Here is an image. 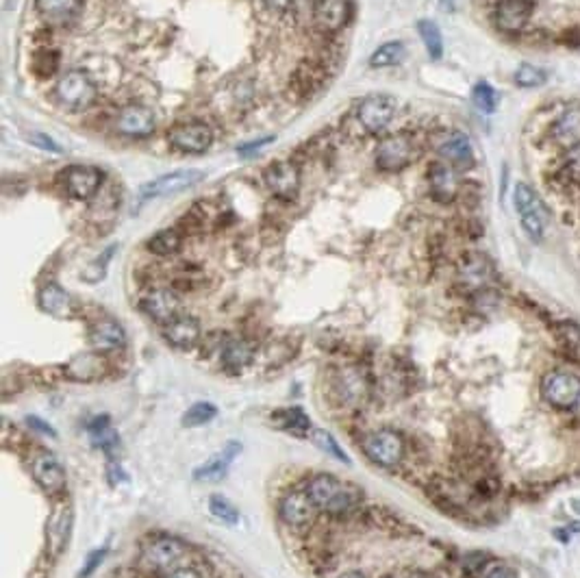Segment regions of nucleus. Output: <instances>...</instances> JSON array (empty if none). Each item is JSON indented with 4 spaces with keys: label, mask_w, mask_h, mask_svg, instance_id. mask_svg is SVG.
<instances>
[{
    "label": "nucleus",
    "mask_w": 580,
    "mask_h": 578,
    "mask_svg": "<svg viewBox=\"0 0 580 578\" xmlns=\"http://www.w3.org/2000/svg\"><path fill=\"white\" fill-rule=\"evenodd\" d=\"M315 22L324 31H339L348 20L346 0H315Z\"/></svg>",
    "instance_id": "27"
},
{
    "label": "nucleus",
    "mask_w": 580,
    "mask_h": 578,
    "mask_svg": "<svg viewBox=\"0 0 580 578\" xmlns=\"http://www.w3.org/2000/svg\"><path fill=\"white\" fill-rule=\"evenodd\" d=\"M394 113H396V104L387 96H368L357 107L359 124L372 136H378L385 128L392 124Z\"/></svg>",
    "instance_id": "16"
},
{
    "label": "nucleus",
    "mask_w": 580,
    "mask_h": 578,
    "mask_svg": "<svg viewBox=\"0 0 580 578\" xmlns=\"http://www.w3.org/2000/svg\"><path fill=\"white\" fill-rule=\"evenodd\" d=\"M496 272H493V263L481 252H472V255L463 257L457 268V283L465 293H483L492 287Z\"/></svg>",
    "instance_id": "8"
},
{
    "label": "nucleus",
    "mask_w": 580,
    "mask_h": 578,
    "mask_svg": "<svg viewBox=\"0 0 580 578\" xmlns=\"http://www.w3.org/2000/svg\"><path fill=\"white\" fill-rule=\"evenodd\" d=\"M437 153L439 157H442V161L457 168L459 172L469 170V168L474 166V146L465 133L454 131V133H448V136H443L437 146Z\"/></svg>",
    "instance_id": "20"
},
{
    "label": "nucleus",
    "mask_w": 580,
    "mask_h": 578,
    "mask_svg": "<svg viewBox=\"0 0 580 578\" xmlns=\"http://www.w3.org/2000/svg\"><path fill=\"white\" fill-rule=\"evenodd\" d=\"M263 4H266V9L274 13H285L289 7H292L294 0H261Z\"/></svg>",
    "instance_id": "45"
},
{
    "label": "nucleus",
    "mask_w": 580,
    "mask_h": 578,
    "mask_svg": "<svg viewBox=\"0 0 580 578\" xmlns=\"http://www.w3.org/2000/svg\"><path fill=\"white\" fill-rule=\"evenodd\" d=\"M157 128V116L146 104H127L116 116V131L120 136L142 139L153 136Z\"/></svg>",
    "instance_id": "14"
},
{
    "label": "nucleus",
    "mask_w": 580,
    "mask_h": 578,
    "mask_svg": "<svg viewBox=\"0 0 580 578\" xmlns=\"http://www.w3.org/2000/svg\"><path fill=\"white\" fill-rule=\"evenodd\" d=\"M29 142L35 144V146L44 148V151H53V153H62V146H59L57 142H54L53 137L44 136V133H31L29 136Z\"/></svg>",
    "instance_id": "43"
},
{
    "label": "nucleus",
    "mask_w": 580,
    "mask_h": 578,
    "mask_svg": "<svg viewBox=\"0 0 580 578\" xmlns=\"http://www.w3.org/2000/svg\"><path fill=\"white\" fill-rule=\"evenodd\" d=\"M70 531H72V509L68 505H59L50 513L46 524V548L50 557H59L68 546Z\"/></svg>",
    "instance_id": "22"
},
{
    "label": "nucleus",
    "mask_w": 580,
    "mask_h": 578,
    "mask_svg": "<svg viewBox=\"0 0 580 578\" xmlns=\"http://www.w3.org/2000/svg\"><path fill=\"white\" fill-rule=\"evenodd\" d=\"M237 452H239L237 443H231V446L222 448L218 455H213L211 459L204 461L203 466L196 467V472H194L196 481H200V483L222 481V478L228 475V467H231V463L235 461V457H237Z\"/></svg>",
    "instance_id": "25"
},
{
    "label": "nucleus",
    "mask_w": 580,
    "mask_h": 578,
    "mask_svg": "<svg viewBox=\"0 0 580 578\" xmlns=\"http://www.w3.org/2000/svg\"><path fill=\"white\" fill-rule=\"evenodd\" d=\"M307 493L313 498L318 509L333 513V516L348 513L361 502V493L357 487L346 485L339 478L328 475L313 476L307 485Z\"/></svg>",
    "instance_id": "1"
},
{
    "label": "nucleus",
    "mask_w": 580,
    "mask_h": 578,
    "mask_svg": "<svg viewBox=\"0 0 580 578\" xmlns=\"http://www.w3.org/2000/svg\"><path fill=\"white\" fill-rule=\"evenodd\" d=\"M404 59V44L402 42H387L378 46L369 57V66L372 68H389L396 66Z\"/></svg>",
    "instance_id": "33"
},
{
    "label": "nucleus",
    "mask_w": 580,
    "mask_h": 578,
    "mask_svg": "<svg viewBox=\"0 0 580 578\" xmlns=\"http://www.w3.org/2000/svg\"><path fill=\"white\" fill-rule=\"evenodd\" d=\"M274 417L278 420V425L292 428V431H300V428L309 426V417L300 409H285V411H278Z\"/></svg>",
    "instance_id": "40"
},
{
    "label": "nucleus",
    "mask_w": 580,
    "mask_h": 578,
    "mask_svg": "<svg viewBox=\"0 0 580 578\" xmlns=\"http://www.w3.org/2000/svg\"><path fill=\"white\" fill-rule=\"evenodd\" d=\"M209 511H211L220 522H227V524H237L239 522L237 509H235L231 502L220 496H213L211 500H209Z\"/></svg>",
    "instance_id": "39"
},
{
    "label": "nucleus",
    "mask_w": 580,
    "mask_h": 578,
    "mask_svg": "<svg viewBox=\"0 0 580 578\" xmlns=\"http://www.w3.org/2000/svg\"><path fill=\"white\" fill-rule=\"evenodd\" d=\"M33 476L39 483V487L50 496H62L68 487L66 470H63L57 457L48 455V452L37 455L33 459Z\"/></svg>",
    "instance_id": "19"
},
{
    "label": "nucleus",
    "mask_w": 580,
    "mask_h": 578,
    "mask_svg": "<svg viewBox=\"0 0 580 578\" xmlns=\"http://www.w3.org/2000/svg\"><path fill=\"white\" fill-rule=\"evenodd\" d=\"M185 557H187V548L181 541L170 540V537L150 541L142 550L144 566L154 572H168V574L181 567Z\"/></svg>",
    "instance_id": "10"
},
{
    "label": "nucleus",
    "mask_w": 580,
    "mask_h": 578,
    "mask_svg": "<svg viewBox=\"0 0 580 578\" xmlns=\"http://www.w3.org/2000/svg\"><path fill=\"white\" fill-rule=\"evenodd\" d=\"M139 307L150 320L163 324V326L181 316V301L172 289H153L142 298Z\"/></svg>",
    "instance_id": "18"
},
{
    "label": "nucleus",
    "mask_w": 580,
    "mask_h": 578,
    "mask_svg": "<svg viewBox=\"0 0 580 578\" xmlns=\"http://www.w3.org/2000/svg\"><path fill=\"white\" fill-rule=\"evenodd\" d=\"M218 416V409L211 402H196L185 411L183 426H204Z\"/></svg>",
    "instance_id": "37"
},
{
    "label": "nucleus",
    "mask_w": 580,
    "mask_h": 578,
    "mask_svg": "<svg viewBox=\"0 0 580 578\" xmlns=\"http://www.w3.org/2000/svg\"><path fill=\"white\" fill-rule=\"evenodd\" d=\"M542 396L550 407L572 409L580 400V378L563 370L548 372L542 381Z\"/></svg>",
    "instance_id": "7"
},
{
    "label": "nucleus",
    "mask_w": 580,
    "mask_h": 578,
    "mask_svg": "<svg viewBox=\"0 0 580 578\" xmlns=\"http://www.w3.org/2000/svg\"><path fill=\"white\" fill-rule=\"evenodd\" d=\"M59 63H62V54L53 48H44V51L35 53L33 57V72L37 74L39 78L53 77L59 70Z\"/></svg>",
    "instance_id": "35"
},
{
    "label": "nucleus",
    "mask_w": 580,
    "mask_h": 578,
    "mask_svg": "<svg viewBox=\"0 0 580 578\" xmlns=\"http://www.w3.org/2000/svg\"><path fill=\"white\" fill-rule=\"evenodd\" d=\"M513 204L519 216V222H522L524 233L534 244H542L546 239L550 227V209L542 201V196L531 186H526V183H518L513 192Z\"/></svg>",
    "instance_id": "2"
},
{
    "label": "nucleus",
    "mask_w": 580,
    "mask_h": 578,
    "mask_svg": "<svg viewBox=\"0 0 580 578\" xmlns=\"http://www.w3.org/2000/svg\"><path fill=\"white\" fill-rule=\"evenodd\" d=\"M39 309L44 313L53 318H68L72 313V298L63 287H59L57 283H48L46 287H42L37 296Z\"/></svg>",
    "instance_id": "28"
},
{
    "label": "nucleus",
    "mask_w": 580,
    "mask_h": 578,
    "mask_svg": "<svg viewBox=\"0 0 580 578\" xmlns=\"http://www.w3.org/2000/svg\"><path fill=\"white\" fill-rule=\"evenodd\" d=\"M103 375L104 363L100 359V352H89V355H81L68 363V376H72L74 381H94Z\"/></svg>",
    "instance_id": "29"
},
{
    "label": "nucleus",
    "mask_w": 580,
    "mask_h": 578,
    "mask_svg": "<svg viewBox=\"0 0 580 578\" xmlns=\"http://www.w3.org/2000/svg\"><path fill=\"white\" fill-rule=\"evenodd\" d=\"M170 144L185 154H203L211 148L213 128L204 122H183L170 131Z\"/></svg>",
    "instance_id": "13"
},
{
    "label": "nucleus",
    "mask_w": 580,
    "mask_h": 578,
    "mask_svg": "<svg viewBox=\"0 0 580 578\" xmlns=\"http://www.w3.org/2000/svg\"><path fill=\"white\" fill-rule=\"evenodd\" d=\"M543 146L552 144L559 153L580 144V101L565 103L557 109L552 118L548 120L543 128Z\"/></svg>",
    "instance_id": "4"
},
{
    "label": "nucleus",
    "mask_w": 580,
    "mask_h": 578,
    "mask_svg": "<svg viewBox=\"0 0 580 578\" xmlns=\"http://www.w3.org/2000/svg\"><path fill=\"white\" fill-rule=\"evenodd\" d=\"M342 578H365L361 572H348V574H344Z\"/></svg>",
    "instance_id": "48"
},
{
    "label": "nucleus",
    "mask_w": 580,
    "mask_h": 578,
    "mask_svg": "<svg viewBox=\"0 0 580 578\" xmlns=\"http://www.w3.org/2000/svg\"><path fill=\"white\" fill-rule=\"evenodd\" d=\"M166 578H203V576H200L194 567H178V570L170 572Z\"/></svg>",
    "instance_id": "46"
},
{
    "label": "nucleus",
    "mask_w": 580,
    "mask_h": 578,
    "mask_svg": "<svg viewBox=\"0 0 580 578\" xmlns=\"http://www.w3.org/2000/svg\"><path fill=\"white\" fill-rule=\"evenodd\" d=\"M377 166L383 172H400L413 161L415 157V144L409 136H389L377 146Z\"/></svg>",
    "instance_id": "11"
},
{
    "label": "nucleus",
    "mask_w": 580,
    "mask_h": 578,
    "mask_svg": "<svg viewBox=\"0 0 580 578\" xmlns=\"http://www.w3.org/2000/svg\"><path fill=\"white\" fill-rule=\"evenodd\" d=\"M98 89L85 70H68L54 86V101L63 111L81 113L96 103Z\"/></svg>",
    "instance_id": "3"
},
{
    "label": "nucleus",
    "mask_w": 580,
    "mask_h": 578,
    "mask_svg": "<svg viewBox=\"0 0 580 578\" xmlns=\"http://www.w3.org/2000/svg\"><path fill=\"white\" fill-rule=\"evenodd\" d=\"M203 178H204V172L192 170V168H185V170H177V172H168V174H163V177L154 178V181H150V183H146V186L139 187L137 201L148 202V201H154V198L172 196V194L185 192V189L198 186Z\"/></svg>",
    "instance_id": "6"
},
{
    "label": "nucleus",
    "mask_w": 580,
    "mask_h": 578,
    "mask_svg": "<svg viewBox=\"0 0 580 578\" xmlns=\"http://www.w3.org/2000/svg\"><path fill=\"white\" fill-rule=\"evenodd\" d=\"M37 13L50 24H68L81 13L83 0H35Z\"/></svg>",
    "instance_id": "26"
},
{
    "label": "nucleus",
    "mask_w": 580,
    "mask_h": 578,
    "mask_svg": "<svg viewBox=\"0 0 580 578\" xmlns=\"http://www.w3.org/2000/svg\"><path fill=\"white\" fill-rule=\"evenodd\" d=\"M311 440H313L315 446L319 448V450H324V452H327V455L335 457V459H337V461H342V463H348L350 461L348 457H346V452H344V448L339 446L337 440H335V437L328 431H322V428H315V431L311 433Z\"/></svg>",
    "instance_id": "38"
},
{
    "label": "nucleus",
    "mask_w": 580,
    "mask_h": 578,
    "mask_svg": "<svg viewBox=\"0 0 580 578\" xmlns=\"http://www.w3.org/2000/svg\"><path fill=\"white\" fill-rule=\"evenodd\" d=\"M200 322L192 316H178L177 320L168 322L163 326V337L172 348H178V351H189L200 342Z\"/></svg>",
    "instance_id": "23"
},
{
    "label": "nucleus",
    "mask_w": 580,
    "mask_h": 578,
    "mask_svg": "<svg viewBox=\"0 0 580 578\" xmlns=\"http://www.w3.org/2000/svg\"><path fill=\"white\" fill-rule=\"evenodd\" d=\"M418 31H419V37H422L424 46H427L428 54H431V59H442L443 37L437 24H435L433 20H419Z\"/></svg>",
    "instance_id": "32"
},
{
    "label": "nucleus",
    "mask_w": 580,
    "mask_h": 578,
    "mask_svg": "<svg viewBox=\"0 0 580 578\" xmlns=\"http://www.w3.org/2000/svg\"><path fill=\"white\" fill-rule=\"evenodd\" d=\"M472 103L478 111L483 113H493L498 107V94L489 83L478 81L472 89Z\"/></svg>",
    "instance_id": "36"
},
{
    "label": "nucleus",
    "mask_w": 580,
    "mask_h": 578,
    "mask_svg": "<svg viewBox=\"0 0 580 578\" xmlns=\"http://www.w3.org/2000/svg\"><path fill=\"white\" fill-rule=\"evenodd\" d=\"M104 181V174L92 166H72L59 174V183L77 201H92Z\"/></svg>",
    "instance_id": "12"
},
{
    "label": "nucleus",
    "mask_w": 580,
    "mask_h": 578,
    "mask_svg": "<svg viewBox=\"0 0 580 578\" xmlns=\"http://www.w3.org/2000/svg\"><path fill=\"white\" fill-rule=\"evenodd\" d=\"M513 81L518 87L524 89H533V87H542L543 83L548 81V72L543 68L534 66V63H522L513 74Z\"/></svg>",
    "instance_id": "34"
},
{
    "label": "nucleus",
    "mask_w": 580,
    "mask_h": 578,
    "mask_svg": "<svg viewBox=\"0 0 580 578\" xmlns=\"http://www.w3.org/2000/svg\"><path fill=\"white\" fill-rule=\"evenodd\" d=\"M124 340H127V333H124L122 324L112 320V318H103L89 331V343H92L94 352H100V355L122 348Z\"/></svg>",
    "instance_id": "24"
},
{
    "label": "nucleus",
    "mask_w": 580,
    "mask_h": 578,
    "mask_svg": "<svg viewBox=\"0 0 580 578\" xmlns=\"http://www.w3.org/2000/svg\"><path fill=\"white\" fill-rule=\"evenodd\" d=\"M493 27L500 33L519 37L528 31L534 16V0H496L493 4Z\"/></svg>",
    "instance_id": "5"
},
{
    "label": "nucleus",
    "mask_w": 580,
    "mask_h": 578,
    "mask_svg": "<svg viewBox=\"0 0 580 578\" xmlns=\"http://www.w3.org/2000/svg\"><path fill=\"white\" fill-rule=\"evenodd\" d=\"M428 189H431V196L437 202H454L463 189L461 172L446 161L431 163V168H428Z\"/></svg>",
    "instance_id": "15"
},
{
    "label": "nucleus",
    "mask_w": 580,
    "mask_h": 578,
    "mask_svg": "<svg viewBox=\"0 0 580 578\" xmlns=\"http://www.w3.org/2000/svg\"><path fill=\"white\" fill-rule=\"evenodd\" d=\"M263 181H266L268 189L274 194V196L289 201V198H294L298 194L300 168L296 166V161H292V159L277 161L268 168L266 174H263Z\"/></svg>",
    "instance_id": "17"
},
{
    "label": "nucleus",
    "mask_w": 580,
    "mask_h": 578,
    "mask_svg": "<svg viewBox=\"0 0 580 578\" xmlns=\"http://www.w3.org/2000/svg\"><path fill=\"white\" fill-rule=\"evenodd\" d=\"M104 557H107V548H100V550H94L92 555H89L87 559H85V566H83V570L79 572V578L92 576L94 572H96V567L100 566V563H103Z\"/></svg>",
    "instance_id": "41"
},
{
    "label": "nucleus",
    "mask_w": 580,
    "mask_h": 578,
    "mask_svg": "<svg viewBox=\"0 0 580 578\" xmlns=\"http://www.w3.org/2000/svg\"><path fill=\"white\" fill-rule=\"evenodd\" d=\"M278 511H281L285 524L302 526V524H309V522H313L315 513H318V505H315L313 498L309 496L307 490L289 491L283 496Z\"/></svg>",
    "instance_id": "21"
},
{
    "label": "nucleus",
    "mask_w": 580,
    "mask_h": 578,
    "mask_svg": "<svg viewBox=\"0 0 580 578\" xmlns=\"http://www.w3.org/2000/svg\"><path fill=\"white\" fill-rule=\"evenodd\" d=\"M222 361L224 367H228V370H244V367H248L250 361H253V346L244 340H231L224 346Z\"/></svg>",
    "instance_id": "30"
},
{
    "label": "nucleus",
    "mask_w": 580,
    "mask_h": 578,
    "mask_svg": "<svg viewBox=\"0 0 580 578\" xmlns=\"http://www.w3.org/2000/svg\"><path fill=\"white\" fill-rule=\"evenodd\" d=\"M481 578H518V574H515V570H511L509 566H502V563H493V566H489L487 570L483 572Z\"/></svg>",
    "instance_id": "44"
},
{
    "label": "nucleus",
    "mask_w": 580,
    "mask_h": 578,
    "mask_svg": "<svg viewBox=\"0 0 580 578\" xmlns=\"http://www.w3.org/2000/svg\"><path fill=\"white\" fill-rule=\"evenodd\" d=\"M439 3H442V7L448 9V12L454 7V0H439Z\"/></svg>",
    "instance_id": "47"
},
{
    "label": "nucleus",
    "mask_w": 580,
    "mask_h": 578,
    "mask_svg": "<svg viewBox=\"0 0 580 578\" xmlns=\"http://www.w3.org/2000/svg\"><path fill=\"white\" fill-rule=\"evenodd\" d=\"M559 42H561L565 48H569V51H578L580 48V27L565 29V31L559 35Z\"/></svg>",
    "instance_id": "42"
},
{
    "label": "nucleus",
    "mask_w": 580,
    "mask_h": 578,
    "mask_svg": "<svg viewBox=\"0 0 580 578\" xmlns=\"http://www.w3.org/2000/svg\"><path fill=\"white\" fill-rule=\"evenodd\" d=\"M363 452L365 457H368L372 463H377V466L394 467L402 461L404 442L396 431L383 428V431H377L372 433V435L365 437Z\"/></svg>",
    "instance_id": "9"
},
{
    "label": "nucleus",
    "mask_w": 580,
    "mask_h": 578,
    "mask_svg": "<svg viewBox=\"0 0 580 578\" xmlns=\"http://www.w3.org/2000/svg\"><path fill=\"white\" fill-rule=\"evenodd\" d=\"M181 244H183L181 231H177V228H166V231H159L157 235L148 239V251L153 252V255L170 257L174 255V252H178Z\"/></svg>",
    "instance_id": "31"
}]
</instances>
